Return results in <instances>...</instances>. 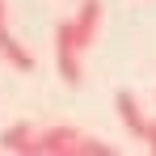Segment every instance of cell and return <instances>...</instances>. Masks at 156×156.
Listing matches in <instances>:
<instances>
[{
  "label": "cell",
  "mask_w": 156,
  "mask_h": 156,
  "mask_svg": "<svg viewBox=\"0 0 156 156\" xmlns=\"http://www.w3.org/2000/svg\"><path fill=\"white\" fill-rule=\"evenodd\" d=\"M0 59H4L13 72H34V55H30L26 47L9 34V26H4V21H0Z\"/></svg>",
  "instance_id": "cell-6"
},
{
  "label": "cell",
  "mask_w": 156,
  "mask_h": 156,
  "mask_svg": "<svg viewBox=\"0 0 156 156\" xmlns=\"http://www.w3.org/2000/svg\"><path fill=\"white\" fill-rule=\"evenodd\" d=\"M0 21H4V0H0Z\"/></svg>",
  "instance_id": "cell-8"
},
{
  "label": "cell",
  "mask_w": 156,
  "mask_h": 156,
  "mask_svg": "<svg viewBox=\"0 0 156 156\" xmlns=\"http://www.w3.org/2000/svg\"><path fill=\"white\" fill-rule=\"evenodd\" d=\"M80 139H84V131L68 127V122L42 127L38 131V156H80Z\"/></svg>",
  "instance_id": "cell-2"
},
{
  "label": "cell",
  "mask_w": 156,
  "mask_h": 156,
  "mask_svg": "<svg viewBox=\"0 0 156 156\" xmlns=\"http://www.w3.org/2000/svg\"><path fill=\"white\" fill-rule=\"evenodd\" d=\"M114 110H118V118H122V127H127L131 135H135V139H139V144H144V131H148V114H144V110H139V101H135V97H131L127 89H122V93H118V97H114Z\"/></svg>",
  "instance_id": "cell-5"
},
{
  "label": "cell",
  "mask_w": 156,
  "mask_h": 156,
  "mask_svg": "<svg viewBox=\"0 0 156 156\" xmlns=\"http://www.w3.org/2000/svg\"><path fill=\"white\" fill-rule=\"evenodd\" d=\"M72 26H76L80 47L89 51V47L97 42V34H101V0H80V9H76V17H72Z\"/></svg>",
  "instance_id": "cell-4"
},
{
  "label": "cell",
  "mask_w": 156,
  "mask_h": 156,
  "mask_svg": "<svg viewBox=\"0 0 156 156\" xmlns=\"http://www.w3.org/2000/svg\"><path fill=\"white\" fill-rule=\"evenodd\" d=\"M144 144H148V152L156 156V118H148V131H144Z\"/></svg>",
  "instance_id": "cell-7"
},
{
  "label": "cell",
  "mask_w": 156,
  "mask_h": 156,
  "mask_svg": "<svg viewBox=\"0 0 156 156\" xmlns=\"http://www.w3.org/2000/svg\"><path fill=\"white\" fill-rule=\"evenodd\" d=\"M80 55H84V47H80V38H76V26H72V17H63L55 26V68H59V80L68 89H76L80 80H84Z\"/></svg>",
  "instance_id": "cell-1"
},
{
  "label": "cell",
  "mask_w": 156,
  "mask_h": 156,
  "mask_svg": "<svg viewBox=\"0 0 156 156\" xmlns=\"http://www.w3.org/2000/svg\"><path fill=\"white\" fill-rule=\"evenodd\" d=\"M0 148L17 156H38V127L34 122H13L0 131Z\"/></svg>",
  "instance_id": "cell-3"
}]
</instances>
